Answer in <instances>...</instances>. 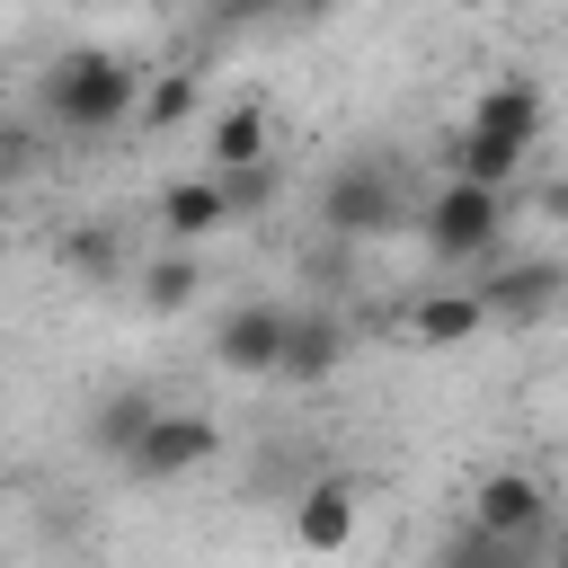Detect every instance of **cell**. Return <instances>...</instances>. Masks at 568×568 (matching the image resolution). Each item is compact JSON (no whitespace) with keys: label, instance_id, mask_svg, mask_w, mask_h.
<instances>
[{"label":"cell","instance_id":"obj_15","mask_svg":"<svg viewBox=\"0 0 568 568\" xmlns=\"http://www.w3.org/2000/svg\"><path fill=\"white\" fill-rule=\"evenodd\" d=\"M532 550H541V541H506V532H488V524H470V515H462V524L435 541V559H426V568H532Z\"/></svg>","mask_w":568,"mask_h":568},{"label":"cell","instance_id":"obj_9","mask_svg":"<svg viewBox=\"0 0 568 568\" xmlns=\"http://www.w3.org/2000/svg\"><path fill=\"white\" fill-rule=\"evenodd\" d=\"M275 160V115L257 98H231L204 115V178H240V169H266Z\"/></svg>","mask_w":568,"mask_h":568},{"label":"cell","instance_id":"obj_4","mask_svg":"<svg viewBox=\"0 0 568 568\" xmlns=\"http://www.w3.org/2000/svg\"><path fill=\"white\" fill-rule=\"evenodd\" d=\"M355 532H364V479L355 470H320L293 488V550L337 559V550H355Z\"/></svg>","mask_w":568,"mask_h":568},{"label":"cell","instance_id":"obj_16","mask_svg":"<svg viewBox=\"0 0 568 568\" xmlns=\"http://www.w3.org/2000/svg\"><path fill=\"white\" fill-rule=\"evenodd\" d=\"M195 284H204V266H195V248H160L151 266H142V311H186L195 302Z\"/></svg>","mask_w":568,"mask_h":568},{"label":"cell","instance_id":"obj_11","mask_svg":"<svg viewBox=\"0 0 568 568\" xmlns=\"http://www.w3.org/2000/svg\"><path fill=\"white\" fill-rule=\"evenodd\" d=\"M346 355H355L346 320H337V311H320V302H293V337H284V364H275V382L311 390V382H328Z\"/></svg>","mask_w":568,"mask_h":568},{"label":"cell","instance_id":"obj_22","mask_svg":"<svg viewBox=\"0 0 568 568\" xmlns=\"http://www.w3.org/2000/svg\"><path fill=\"white\" fill-rule=\"evenodd\" d=\"M559 390H568V364H559Z\"/></svg>","mask_w":568,"mask_h":568},{"label":"cell","instance_id":"obj_24","mask_svg":"<svg viewBox=\"0 0 568 568\" xmlns=\"http://www.w3.org/2000/svg\"><path fill=\"white\" fill-rule=\"evenodd\" d=\"M160 9H169V0H160Z\"/></svg>","mask_w":568,"mask_h":568},{"label":"cell","instance_id":"obj_12","mask_svg":"<svg viewBox=\"0 0 568 568\" xmlns=\"http://www.w3.org/2000/svg\"><path fill=\"white\" fill-rule=\"evenodd\" d=\"M231 222H240V213H231V186H222V178L195 169V178H169V186H160V231H169V248H204V240L231 231Z\"/></svg>","mask_w":568,"mask_h":568},{"label":"cell","instance_id":"obj_10","mask_svg":"<svg viewBox=\"0 0 568 568\" xmlns=\"http://www.w3.org/2000/svg\"><path fill=\"white\" fill-rule=\"evenodd\" d=\"M462 133H479V142H497V151H515V160H524V151L541 142V89H532L524 71H506V80H488Z\"/></svg>","mask_w":568,"mask_h":568},{"label":"cell","instance_id":"obj_21","mask_svg":"<svg viewBox=\"0 0 568 568\" xmlns=\"http://www.w3.org/2000/svg\"><path fill=\"white\" fill-rule=\"evenodd\" d=\"M213 9L240 27V18H275V9H302V0H213Z\"/></svg>","mask_w":568,"mask_h":568},{"label":"cell","instance_id":"obj_1","mask_svg":"<svg viewBox=\"0 0 568 568\" xmlns=\"http://www.w3.org/2000/svg\"><path fill=\"white\" fill-rule=\"evenodd\" d=\"M44 124L62 133V142H98V133H115L124 115H142V98H151V71L133 62V53H106V44H71V53H53V71H44Z\"/></svg>","mask_w":568,"mask_h":568},{"label":"cell","instance_id":"obj_3","mask_svg":"<svg viewBox=\"0 0 568 568\" xmlns=\"http://www.w3.org/2000/svg\"><path fill=\"white\" fill-rule=\"evenodd\" d=\"M408 222V195L390 178V160H337L320 178V231L328 240H382Z\"/></svg>","mask_w":568,"mask_h":568},{"label":"cell","instance_id":"obj_14","mask_svg":"<svg viewBox=\"0 0 568 568\" xmlns=\"http://www.w3.org/2000/svg\"><path fill=\"white\" fill-rule=\"evenodd\" d=\"M479 328H488V302H479V293H462V284H435V293H417V311H408V337H417L426 355L470 346Z\"/></svg>","mask_w":568,"mask_h":568},{"label":"cell","instance_id":"obj_2","mask_svg":"<svg viewBox=\"0 0 568 568\" xmlns=\"http://www.w3.org/2000/svg\"><path fill=\"white\" fill-rule=\"evenodd\" d=\"M417 231H426V248H435L444 266H479V257H497V240H506V186L444 178V186L417 204Z\"/></svg>","mask_w":568,"mask_h":568},{"label":"cell","instance_id":"obj_7","mask_svg":"<svg viewBox=\"0 0 568 568\" xmlns=\"http://www.w3.org/2000/svg\"><path fill=\"white\" fill-rule=\"evenodd\" d=\"M470 524H488V532H506V541H541V532H550V488H541L532 470L497 462V470L470 479Z\"/></svg>","mask_w":568,"mask_h":568},{"label":"cell","instance_id":"obj_17","mask_svg":"<svg viewBox=\"0 0 568 568\" xmlns=\"http://www.w3.org/2000/svg\"><path fill=\"white\" fill-rule=\"evenodd\" d=\"M195 115V80L186 71H151V98H142V133H178Z\"/></svg>","mask_w":568,"mask_h":568},{"label":"cell","instance_id":"obj_18","mask_svg":"<svg viewBox=\"0 0 568 568\" xmlns=\"http://www.w3.org/2000/svg\"><path fill=\"white\" fill-rule=\"evenodd\" d=\"M222 186H231V213L248 222V213H257V204L275 195V160H266V169H240V178H222Z\"/></svg>","mask_w":568,"mask_h":568},{"label":"cell","instance_id":"obj_8","mask_svg":"<svg viewBox=\"0 0 568 568\" xmlns=\"http://www.w3.org/2000/svg\"><path fill=\"white\" fill-rule=\"evenodd\" d=\"M470 293L488 302V320H497V328H532L541 311H559L568 275H559L550 257H497V266H488V284H470Z\"/></svg>","mask_w":568,"mask_h":568},{"label":"cell","instance_id":"obj_20","mask_svg":"<svg viewBox=\"0 0 568 568\" xmlns=\"http://www.w3.org/2000/svg\"><path fill=\"white\" fill-rule=\"evenodd\" d=\"M36 169V124H9V178Z\"/></svg>","mask_w":568,"mask_h":568},{"label":"cell","instance_id":"obj_13","mask_svg":"<svg viewBox=\"0 0 568 568\" xmlns=\"http://www.w3.org/2000/svg\"><path fill=\"white\" fill-rule=\"evenodd\" d=\"M160 390L151 382H115L106 399H89V453H106V462H133V444L160 426Z\"/></svg>","mask_w":568,"mask_h":568},{"label":"cell","instance_id":"obj_5","mask_svg":"<svg viewBox=\"0 0 568 568\" xmlns=\"http://www.w3.org/2000/svg\"><path fill=\"white\" fill-rule=\"evenodd\" d=\"M284 337H293V302H231L213 320V364L240 373V382H257V373L284 364Z\"/></svg>","mask_w":568,"mask_h":568},{"label":"cell","instance_id":"obj_19","mask_svg":"<svg viewBox=\"0 0 568 568\" xmlns=\"http://www.w3.org/2000/svg\"><path fill=\"white\" fill-rule=\"evenodd\" d=\"M62 257H71L80 275H106V266H115V240H106V231H71V240H62Z\"/></svg>","mask_w":568,"mask_h":568},{"label":"cell","instance_id":"obj_6","mask_svg":"<svg viewBox=\"0 0 568 568\" xmlns=\"http://www.w3.org/2000/svg\"><path fill=\"white\" fill-rule=\"evenodd\" d=\"M222 453V426L204 417V408H160V426L133 444V479H151V488H169V479H186V470H204Z\"/></svg>","mask_w":568,"mask_h":568},{"label":"cell","instance_id":"obj_23","mask_svg":"<svg viewBox=\"0 0 568 568\" xmlns=\"http://www.w3.org/2000/svg\"><path fill=\"white\" fill-rule=\"evenodd\" d=\"M559 568H568V550H559Z\"/></svg>","mask_w":568,"mask_h":568}]
</instances>
